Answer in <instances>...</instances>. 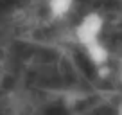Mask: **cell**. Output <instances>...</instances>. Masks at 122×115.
Instances as JSON below:
<instances>
[{
  "mask_svg": "<svg viewBox=\"0 0 122 115\" xmlns=\"http://www.w3.org/2000/svg\"><path fill=\"white\" fill-rule=\"evenodd\" d=\"M102 31H104L102 15L97 11H90L79 20V23L74 29V34H76V40L81 47H86L88 43L95 42V40H101Z\"/></svg>",
  "mask_w": 122,
  "mask_h": 115,
  "instance_id": "1",
  "label": "cell"
},
{
  "mask_svg": "<svg viewBox=\"0 0 122 115\" xmlns=\"http://www.w3.org/2000/svg\"><path fill=\"white\" fill-rule=\"evenodd\" d=\"M83 49H84V52H86L88 61H90L93 67L106 65V63L110 61V49H108L101 40H95V42L88 43V45L83 47Z\"/></svg>",
  "mask_w": 122,
  "mask_h": 115,
  "instance_id": "2",
  "label": "cell"
},
{
  "mask_svg": "<svg viewBox=\"0 0 122 115\" xmlns=\"http://www.w3.org/2000/svg\"><path fill=\"white\" fill-rule=\"evenodd\" d=\"M76 0H47V9L49 15L54 20H63L68 13H72Z\"/></svg>",
  "mask_w": 122,
  "mask_h": 115,
  "instance_id": "3",
  "label": "cell"
},
{
  "mask_svg": "<svg viewBox=\"0 0 122 115\" xmlns=\"http://www.w3.org/2000/svg\"><path fill=\"white\" fill-rule=\"evenodd\" d=\"M97 70V76L101 77V79H106L108 76H110V68H108V63L106 65H101V67H95Z\"/></svg>",
  "mask_w": 122,
  "mask_h": 115,
  "instance_id": "4",
  "label": "cell"
},
{
  "mask_svg": "<svg viewBox=\"0 0 122 115\" xmlns=\"http://www.w3.org/2000/svg\"><path fill=\"white\" fill-rule=\"evenodd\" d=\"M118 77H120V83H122V65H120V70H118Z\"/></svg>",
  "mask_w": 122,
  "mask_h": 115,
  "instance_id": "5",
  "label": "cell"
}]
</instances>
